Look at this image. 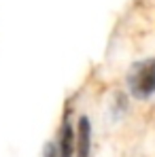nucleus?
I'll list each match as a JSON object with an SVG mask.
<instances>
[{"instance_id": "nucleus-2", "label": "nucleus", "mask_w": 155, "mask_h": 157, "mask_svg": "<svg viewBox=\"0 0 155 157\" xmlns=\"http://www.w3.org/2000/svg\"><path fill=\"white\" fill-rule=\"evenodd\" d=\"M77 151H75V157H89V151H91V123L87 117H81L77 125Z\"/></svg>"}, {"instance_id": "nucleus-1", "label": "nucleus", "mask_w": 155, "mask_h": 157, "mask_svg": "<svg viewBox=\"0 0 155 157\" xmlns=\"http://www.w3.org/2000/svg\"><path fill=\"white\" fill-rule=\"evenodd\" d=\"M130 94L138 100H147L155 94V57L142 59L132 66L128 75Z\"/></svg>"}, {"instance_id": "nucleus-4", "label": "nucleus", "mask_w": 155, "mask_h": 157, "mask_svg": "<svg viewBox=\"0 0 155 157\" xmlns=\"http://www.w3.org/2000/svg\"><path fill=\"white\" fill-rule=\"evenodd\" d=\"M43 157H57V149H55L53 144H47V147H45V153H43Z\"/></svg>"}, {"instance_id": "nucleus-3", "label": "nucleus", "mask_w": 155, "mask_h": 157, "mask_svg": "<svg viewBox=\"0 0 155 157\" xmlns=\"http://www.w3.org/2000/svg\"><path fill=\"white\" fill-rule=\"evenodd\" d=\"M77 151V134L68 121H64L62 132H60V147H57V157H75Z\"/></svg>"}]
</instances>
